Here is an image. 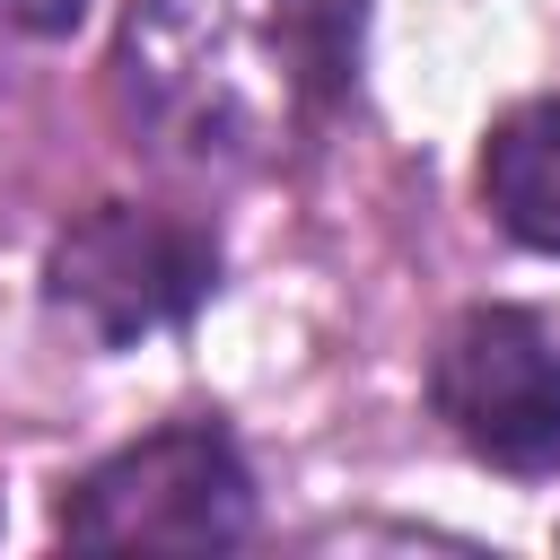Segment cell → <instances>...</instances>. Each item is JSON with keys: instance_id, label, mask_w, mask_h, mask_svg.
<instances>
[{"instance_id": "cell-1", "label": "cell", "mask_w": 560, "mask_h": 560, "mask_svg": "<svg viewBox=\"0 0 560 560\" xmlns=\"http://www.w3.org/2000/svg\"><path fill=\"white\" fill-rule=\"evenodd\" d=\"M114 96L131 149L149 140L175 166H254L271 149V114H298L280 44L254 52L228 0H131L114 35Z\"/></svg>"}, {"instance_id": "cell-2", "label": "cell", "mask_w": 560, "mask_h": 560, "mask_svg": "<svg viewBox=\"0 0 560 560\" xmlns=\"http://www.w3.org/2000/svg\"><path fill=\"white\" fill-rule=\"evenodd\" d=\"M52 534L79 551H236L254 542V464L228 420H166L61 481Z\"/></svg>"}, {"instance_id": "cell-3", "label": "cell", "mask_w": 560, "mask_h": 560, "mask_svg": "<svg viewBox=\"0 0 560 560\" xmlns=\"http://www.w3.org/2000/svg\"><path fill=\"white\" fill-rule=\"evenodd\" d=\"M219 271L228 254L201 219L149 201H88L44 245V306L96 350H131L149 332H184L219 298Z\"/></svg>"}, {"instance_id": "cell-4", "label": "cell", "mask_w": 560, "mask_h": 560, "mask_svg": "<svg viewBox=\"0 0 560 560\" xmlns=\"http://www.w3.org/2000/svg\"><path fill=\"white\" fill-rule=\"evenodd\" d=\"M429 411L508 481L560 472V332L534 306H464L429 350Z\"/></svg>"}, {"instance_id": "cell-5", "label": "cell", "mask_w": 560, "mask_h": 560, "mask_svg": "<svg viewBox=\"0 0 560 560\" xmlns=\"http://www.w3.org/2000/svg\"><path fill=\"white\" fill-rule=\"evenodd\" d=\"M472 192L508 245L560 262V96H525L481 131Z\"/></svg>"}, {"instance_id": "cell-6", "label": "cell", "mask_w": 560, "mask_h": 560, "mask_svg": "<svg viewBox=\"0 0 560 560\" xmlns=\"http://www.w3.org/2000/svg\"><path fill=\"white\" fill-rule=\"evenodd\" d=\"M359 26H368V0H280L271 9V44L289 61L298 114H324V105L350 96V79H359Z\"/></svg>"}, {"instance_id": "cell-7", "label": "cell", "mask_w": 560, "mask_h": 560, "mask_svg": "<svg viewBox=\"0 0 560 560\" xmlns=\"http://www.w3.org/2000/svg\"><path fill=\"white\" fill-rule=\"evenodd\" d=\"M0 26L9 35H35V44H61L88 26V0H0Z\"/></svg>"}]
</instances>
